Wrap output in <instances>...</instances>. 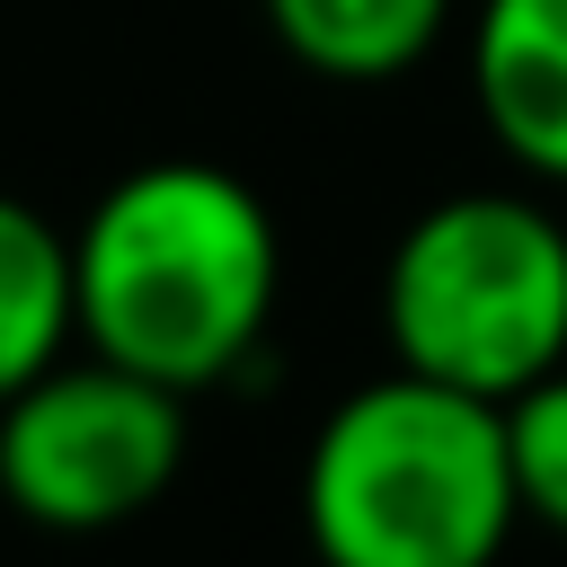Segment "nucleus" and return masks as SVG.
<instances>
[{"label":"nucleus","mask_w":567,"mask_h":567,"mask_svg":"<svg viewBox=\"0 0 567 567\" xmlns=\"http://www.w3.org/2000/svg\"><path fill=\"white\" fill-rule=\"evenodd\" d=\"M80 346L168 390H221L266 354L284 230L221 159H142L71 230Z\"/></svg>","instance_id":"f257e3e1"},{"label":"nucleus","mask_w":567,"mask_h":567,"mask_svg":"<svg viewBox=\"0 0 567 567\" xmlns=\"http://www.w3.org/2000/svg\"><path fill=\"white\" fill-rule=\"evenodd\" d=\"M523 523L505 408L425 372L346 390L301 452V532L319 567H496Z\"/></svg>","instance_id":"f03ea898"},{"label":"nucleus","mask_w":567,"mask_h":567,"mask_svg":"<svg viewBox=\"0 0 567 567\" xmlns=\"http://www.w3.org/2000/svg\"><path fill=\"white\" fill-rule=\"evenodd\" d=\"M381 337L399 372L505 408L567 363V213L523 186L434 195L381 257Z\"/></svg>","instance_id":"7ed1b4c3"},{"label":"nucleus","mask_w":567,"mask_h":567,"mask_svg":"<svg viewBox=\"0 0 567 567\" xmlns=\"http://www.w3.org/2000/svg\"><path fill=\"white\" fill-rule=\"evenodd\" d=\"M186 470V390L62 354L18 399H0V505L35 532H115L151 514Z\"/></svg>","instance_id":"20e7f679"},{"label":"nucleus","mask_w":567,"mask_h":567,"mask_svg":"<svg viewBox=\"0 0 567 567\" xmlns=\"http://www.w3.org/2000/svg\"><path fill=\"white\" fill-rule=\"evenodd\" d=\"M461 71L487 142L523 177L567 186V0H478Z\"/></svg>","instance_id":"39448f33"},{"label":"nucleus","mask_w":567,"mask_h":567,"mask_svg":"<svg viewBox=\"0 0 567 567\" xmlns=\"http://www.w3.org/2000/svg\"><path fill=\"white\" fill-rule=\"evenodd\" d=\"M257 18L310 80L390 89L452 35L461 0H257Z\"/></svg>","instance_id":"423d86ee"},{"label":"nucleus","mask_w":567,"mask_h":567,"mask_svg":"<svg viewBox=\"0 0 567 567\" xmlns=\"http://www.w3.org/2000/svg\"><path fill=\"white\" fill-rule=\"evenodd\" d=\"M80 346V292H71V230H53L27 195L0 186V399H18L35 372H53Z\"/></svg>","instance_id":"0eeeda50"},{"label":"nucleus","mask_w":567,"mask_h":567,"mask_svg":"<svg viewBox=\"0 0 567 567\" xmlns=\"http://www.w3.org/2000/svg\"><path fill=\"white\" fill-rule=\"evenodd\" d=\"M505 461H514L523 523L567 540V363L505 399Z\"/></svg>","instance_id":"6e6552de"}]
</instances>
